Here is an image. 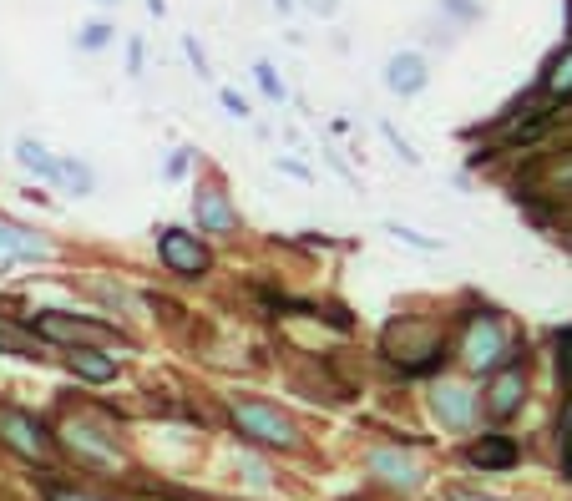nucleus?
<instances>
[{
    "mask_svg": "<svg viewBox=\"0 0 572 501\" xmlns=\"http://www.w3.org/2000/svg\"><path fill=\"white\" fill-rule=\"evenodd\" d=\"M466 456H471V466H512V461H517V446H512L507 436H486V441H476Z\"/></svg>",
    "mask_w": 572,
    "mask_h": 501,
    "instance_id": "4468645a",
    "label": "nucleus"
},
{
    "mask_svg": "<svg viewBox=\"0 0 572 501\" xmlns=\"http://www.w3.org/2000/svg\"><path fill=\"white\" fill-rule=\"evenodd\" d=\"M107 41H112V26H102V21L81 31V46H87V51H97V46H107Z\"/></svg>",
    "mask_w": 572,
    "mask_h": 501,
    "instance_id": "5701e85b",
    "label": "nucleus"
},
{
    "mask_svg": "<svg viewBox=\"0 0 572 501\" xmlns=\"http://www.w3.org/2000/svg\"><path fill=\"white\" fill-rule=\"evenodd\" d=\"M31 324H36L41 340H66V345H76V350H97V345H107V340H122L112 324H102V319H76V314H61V309H46V314H36Z\"/></svg>",
    "mask_w": 572,
    "mask_h": 501,
    "instance_id": "7ed1b4c3",
    "label": "nucleus"
},
{
    "mask_svg": "<svg viewBox=\"0 0 572 501\" xmlns=\"http://www.w3.org/2000/svg\"><path fill=\"white\" fill-rule=\"evenodd\" d=\"M557 350H562V355H557V375H562V385H572V329L557 340Z\"/></svg>",
    "mask_w": 572,
    "mask_h": 501,
    "instance_id": "412c9836",
    "label": "nucleus"
},
{
    "mask_svg": "<svg viewBox=\"0 0 572 501\" xmlns=\"http://www.w3.org/2000/svg\"><path fill=\"white\" fill-rule=\"evenodd\" d=\"M193 213H198V228L203 233H233L238 228V213H233V203H228L223 188H198Z\"/></svg>",
    "mask_w": 572,
    "mask_h": 501,
    "instance_id": "6e6552de",
    "label": "nucleus"
},
{
    "mask_svg": "<svg viewBox=\"0 0 572 501\" xmlns=\"http://www.w3.org/2000/svg\"><path fill=\"white\" fill-rule=\"evenodd\" d=\"M254 76H259V87H264V97H274V102L284 97V81H279V71H274L269 61H259V66H254Z\"/></svg>",
    "mask_w": 572,
    "mask_h": 501,
    "instance_id": "aec40b11",
    "label": "nucleus"
},
{
    "mask_svg": "<svg viewBox=\"0 0 572 501\" xmlns=\"http://www.w3.org/2000/svg\"><path fill=\"white\" fill-rule=\"evenodd\" d=\"M157 248H162V264H168L173 274H188V279H198V274L208 269V248H203L193 233H183V228H162Z\"/></svg>",
    "mask_w": 572,
    "mask_h": 501,
    "instance_id": "423d86ee",
    "label": "nucleus"
},
{
    "mask_svg": "<svg viewBox=\"0 0 572 501\" xmlns=\"http://www.w3.org/2000/svg\"><path fill=\"white\" fill-rule=\"evenodd\" d=\"M274 6H279V11H289V0H274Z\"/></svg>",
    "mask_w": 572,
    "mask_h": 501,
    "instance_id": "7c9ffc66",
    "label": "nucleus"
},
{
    "mask_svg": "<svg viewBox=\"0 0 572 501\" xmlns=\"http://www.w3.org/2000/svg\"><path fill=\"white\" fill-rule=\"evenodd\" d=\"M426 81H431V71H426V61H421L416 51H400V56H390V61H385V87H390V92H400V97L421 92Z\"/></svg>",
    "mask_w": 572,
    "mask_h": 501,
    "instance_id": "1a4fd4ad",
    "label": "nucleus"
},
{
    "mask_svg": "<svg viewBox=\"0 0 572 501\" xmlns=\"http://www.w3.org/2000/svg\"><path fill=\"white\" fill-rule=\"evenodd\" d=\"M188 56H193V66H198V76H203V71H208V56L198 51V41H188Z\"/></svg>",
    "mask_w": 572,
    "mask_h": 501,
    "instance_id": "cd10ccee",
    "label": "nucleus"
},
{
    "mask_svg": "<svg viewBox=\"0 0 572 501\" xmlns=\"http://www.w3.org/2000/svg\"><path fill=\"white\" fill-rule=\"evenodd\" d=\"M547 92H552V97H572V46L552 56V66H547Z\"/></svg>",
    "mask_w": 572,
    "mask_h": 501,
    "instance_id": "f3484780",
    "label": "nucleus"
},
{
    "mask_svg": "<svg viewBox=\"0 0 572 501\" xmlns=\"http://www.w3.org/2000/svg\"><path fill=\"white\" fill-rule=\"evenodd\" d=\"M385 355L395 365H405V370H426L441 355V334L431 324H421V319H395L385 329Z\"/></svg>",
    "mask_w": 572,
    "mask_h": 501,
    "instance_id": "f257e3e1",
    "label": "nucleus"
},
{
    "mask_svg": "<svg viewBox=\"0 0 572 501\" xmlns=\"http://www.w3.org/2000/svg\"><path fill=\"white\" fill-rule=\"evenodd\" d=\"M567 471H572V431H567Z\"/></svg>",
    "mask_w": 572,
    "mask_h": 501,
    "instance_id": "c756f323",
    "label": "nucleus"
},
{
    "mask_svg": "<svg viewBox=\"0 0 572 501\" xmlns=\"http://www.w3.org/2000/svg\"><path fill=\"white\" fill-rule=\"evenodd\" d=\"M370 471H375L380 481H390V486H421L416 461L400 456V451H375V456H370Z\"/></svg>",
    "mask_w": 572,
    "mask_h": 501,
    "instance_id": "f8f14e48",
    "label": "nucleus"
},
{
    "mask_svg": "<svg viewBox=\"0 0 572 501\" xmlns=\"http://www.w3.org/2000/svg\"><path fill=\"white\" fill-rule=\"evenodd\" d=\"M233 426L249 436V441H259V446H279V451H289L299 436H294V421L279 410V405H264V400H233Z\"/></svg>",
    "mask_w": 572,
    "mask_h": 501,
    "instance_id": "f03ea898",
    "label": "nucleus"
},
{
    "mask_svg": "<svg viewBox=\"0 0 572 501\" xmlns=\"http://www.w3.org/2000/svg\"><path fill=\"white\" fill-rule=\"evenodd\" d=\"M522 395H527V375H522V365H507L492 380V390H486V410H492L497 421H507V415L522 405Z\"/></svg>",
    "mask_w": 572,
    "mask_h": 501,
    "instance_id": "9d476101",
    "label": "nucleus"
},
{
    "mask_svg": "<svg viewBox=\"0 0 572 501\" xmlns=\"http://www.w3.org/2000/svg\"><path fill=\"white\" fill-rule=\"evenodd\" d=\"M436 415H441L451 431H466V426H471V415H476L471 390H461V385H441V390H436Z\"/></svg>",
    "mask_w": 572,
    "mask_h": 501,
    "instance_id": "9b49d317",
    "label": "nucleus"
},
{
    "mask_svg": "<svg viewBox=\"0 0 572 501\" xmlns=\"http://www.w3.org/2000/svg\"><path fill=\"white\" fill-rule=\"evenodd\" d=\"M66 446H71L81 461H92V466H122L117 441H102V431L81 426V421H66Z\"/></svg>",
    "mask_w": 572,
    "mask_h": 501,
    "instance_id": "0eeeda50",
    "label": "nucleus"
},
{
    "mask_svg": "<svg viewBox=\"0 0 572 501\" xmlns=\"http://www.w3.org/2000/svg\"><path fill=\"white\" fill-rule=\"evenodd\" d=\"M16 162H21V167H31L36 178H51V183H56V157H51L36 137H21V142H16Z\"/></svg>",
    "mask_w": 572,
    "mask_h": 501,
    "instance_id": "2eb2a0df",
    "label": "nucleus"
},
{
    "mask_svg": "<svg viewBox=\"0 0 572 501\" xmlns=\"http://www.w3.org/2000/svg\"><path fill=\"white\" fill-rule=\"evenodd\" d=\"M168 173H173V178H183V173H188V152H178V157L168 162Z\"/></svg>",
    "mask_w": 572,
    "mask_h": 501,
    "instance_id": "c85d7f7f",
    "label": "nucleus"
},
{
    "mask_svg": "<svg viewBox=\"0 0 572 501\" xmlns=\"http://www.w3.org/2000/svg\"><path fill=\"white\" fill-rule=\"evenodd\" d=\"M102 6H117V0H102Z\"/></svg>",
    "mask_w": 572,
    "mask_h": 501,
    "instance_id": "2f4dec72",
    "label": "nucleus"
},
{
    "mask_svg": "<svg viewBox=\"0 0 572 501\" xmlns=\"http://www.w3.org/2000/svg\"><path fill=\"white\" fill-rule=\"evenodd\" d=\"M0 441H6L16 456H26V461H46V456H51L46 426L36 421V415L16 410V405H0Z\"/></svg>",
    "mask_w": 572,
    "mask_h": 501,
    "instance_id": "20e7f679",
    "label": "nucleus"
},
{
    "mask_svg": "<svg viewBox=\"0 0 572 501\" xmlns=\"http://www.w3.org/2000/svg\"><path fill=\"white\" fill-rule=\"evenodd\" d=\"M46 501H102V496H87V491H71V486H46Z\"/></svg>",
    "mask_w": 572,
    "mask_h": 501,
    "instance_id": "b1692460",
    "label": "nucleus"
},
{
    "mask_svg": "<svg viewBox=\"0 0 572 501\" xmlns=\"http://www.w3.org/2000/svg\"><path fill=\"white\" fill-rule=\"evenodd\" d=\"M87 289H92V294H97L107 309H122V314H132V309H137V304H132V294H127L122 284H102V279H92Z\"/></svg>",
    "mask_w": 572,
    "mask_h": 501,
    "instance_id": "a211bd4d",
    "label": "nucleus"
},
{
    "mask_svg": "<svg viewBox=\"0 0 572 501\" xmlns=\"http://www.w3.org/2000/svg\"><path fill=\"white\" fill-rule=\"evenodd\" d=\"M223 107H228L233 117H249V102H243L238 92H223Z\"/></svg>",
    "mask_w": 572,
    "mask_h": 501,
    "instance_id": "393cba45",
    "label": "nucleus"
},
{
    "mask_svg": "<svg viewBox=\"0 0 572 501\" xmlns=\"http://www.w3.org/2000/svg\"><path fill=\"white\" fill-rule=\"evenodd\" d=\"M390 233H395V238H400V243H411V248H426V254H431V248H441V243H436V238H421V233H416V228H400V223H390Z\"/></svg>",
    "mask_w": 572,
    "mask_h": 501,
    "instance_id": "4be33fe9",
    "label": "nucleus"
},
{
    "mask_svg": "<svg viewBox=\"0 0 572 501\" xmlns=\"http://www.w3.org/2000/svg\"><path fill=\"white\" fill-rule=\"evenodd\" d=\"M461 355H466L471 370H497V365L507 360V334H502V324H497L492 314L471 319V324H466V345H461Z\"/></svg>",
    "mask_w": 572,
    "mask_h": 501,
    "instance_id": "39448f33",
    "label": "nucleus"
},
{
    "mask_svg": "<svg viewBox=\"0 0 572 501\" xmlns=\"http://www.w3.org/2000/svg\"><path fill=\"white\" fill-rule=\"evenodd\" d=\"M304 6H309L314 16H335V6H340V0H304Z\"/></svg>",
    "mask_w": 572,
    "mask_h": 501,
    "instance_id": "bb28decb",
    "label": "nucleus"
},
{
    "mask_svg": "<svg viewBox=\"0 0 572 501\" xmlns=\"http://www.w3.org/2000/svg\"><path fill=\"white\" fill-rule=\"evenodd\" d=\"M0 350H6V355H26V360H36L41 350L26 340V334H16V329H0Z\"/></svg>",
    "mask_w": 572,
    "mask_h": 501,
    "instance_id": "6ab92c4d",
    "label": "nucleus"
},
{
    "mask_svg": "<svg viewBox=\"0 0 572 501\" xmlns=\"http://www.w3.org/2000/svg\"><path fill=\"white\" fill-rule=\"evenodd\" d=\"M56 183L81 198V193H92V167L76 162V157H56Z\"/></svg>",
    "mask_w": 572,
    "mask_h": 501,
    "instance_id": "dca6fc26",
    "label": "nucleus"
},
{
    "mask_svg": "<svg viewBox=\"0 0 572 501\" xmlns=\"http://www.w3.org/2000/svg\"><path fill=\"white\" fill-rule=\"evenodd\" d=\"M446 501H492V496H476V491H466V486H451Z\"/></svg>",
    "mask_w": 572,
    "mask_h": 501,
    "instance_id": "a878e982",
    "label": "nucleus"
},
{
    "mask_svg": "<svg viewBox=\"0 0 572 501\" xmlns=\"http://www.w3.org/2000/svg\"><path fill=\"white\" fill-rule=\"evenodd\" d=\"M66 365H71V375L92 380V385L117 380V360H112V355H102V350H71V355H66Z\"/></svg>",
    "mask_w": 572,
    "mask_h": 501,
    "instance_id": "ddd939ff",
    "label": "nucleus"
}]
</instances>
